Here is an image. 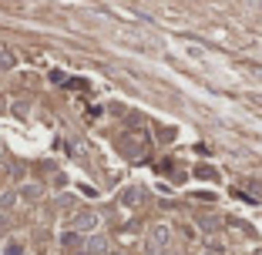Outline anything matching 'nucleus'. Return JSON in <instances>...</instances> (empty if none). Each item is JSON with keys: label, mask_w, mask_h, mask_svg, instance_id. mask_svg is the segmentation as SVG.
<instances>
[{"label": "nucleus", "mask_w": 262, "mask_h": 255, "mask_svg": "<svg viewBox=\"0 0 262 255\" xmlns=\"http://www.w3.org/2000/svg\"><path fill=\"white\" fill-rule=\"evenodd\" d=\"M242 192L252 201H262V181H252V178H249V181H242Z\"/></svg>", "instance_id": "423d86ee"}, {"label": "nucleus", "mask_w": 262, "mask_h": 255, "mask_svg": "<svg viewBox=\"0 0 262 255\" xmlns=\"http://www.w3.org/2000/svg\"><path fill=\"white\" fill-rule=\"evenodd\" d=\"M20 198H27V201L44 198V185H24V188H20Z\"/></svg>", "instance_id": "0eeeda50"}, {"label": "nucleus", "mask_w": 262, "mask_h": 255, "mask_svg": "<svg viewBox=\"0 0 262 255\" xmlns=\"http://www.w3.org/2000/svg\"><path fill=\"white\" fill-rule=\"evenodd\" d=\"M81 255H111V239L108 235H88L84 242H81Z\"/></svg>", "instance_id": "20e7f679"}, {"label": "nucleus", "mask_w": 262, "mask_h": 255, "mask_svg": "<svg viewBox=\"0 0 262 255\" xmlns=\"http://www.w3.org/2000/svg\"><path fill=\"white\" fill-rule=\"evenodd\" d=\"M195 225H199L205 235H215L219 228H222V218L212 215V212H195Z\"/></svg>", "instance_id": "39448f33"}, {"label": "nucleus", "mask_w": 262, "mask_h": 255, "mask_svg": "<svg viewBox=\"0 0 262 255\" xmlns=\"http://www.w3.org/2000/svg\"><path fill=\"white\" fill-rule=\"evenodd\" d=\"M57 205H61V208H68V205H74V198H71V195H61V198H57Z\"/></svg>", "instance_id": "ddd939ff"}, {"label": "nucleus", "mask_w": 262, "mask_h": 255, "mask_svg": "<svg viewBox=\"0 0 262 255\" xmlns=\"http://www.w3.org/2000/svg\"><path fill=\"white\" fill-rule=\"evenodd\" d=\"M4 255H20V242H10V245L4 248Z\"/></svg>", "instance_id": "f8f14e48"}, {"label": "nucleus", "mask_w": 262, "mask_h": 255, "mask_svg": "<svg viewBox=\"0 0 262 255\" xmlns=\"http://www.w3.org/2000/svg\"><path fill=\"white\" fill-rule=\"evenodd\" d=\"M14 205H17V192H4V195H0V212L14 208Z\"/></svg>", "instance_id": "9d476101"}, {"label": "nucleus", "mask_w": 262, "mask_h": 255, "mask_svg": "<svg viewBox=\"0 0 262 255\" xmlns=\"http://www.w3.org/2000/svg\"><path fill=\"white\" fill-rule=\"evenodd\" d=\"M145 201H148V188H145V185H124L121 192H118V205H121L124 212L141 208Z\"/></svg>", "instance_id": "7ed1b4c3"}, {"label": "nucleus", "mask_w": 262, "mask_h": 255, "mask_svg": "<svg viewBox=\"0 0 262 255\" xmlns=\"http://www.w3.org/2000/svg\"><path fill=\"white\" fill-rule=\"evenodd\" d=\"M168 248H171V225L165 222L151 225L145 235V255H168Z\"/></svg>", "instance_id": "f257e3e1"}, {"label": "nucleus", "mask_w": 262, "mask_h": 255, "mask_svg": "<svg viewBox=\"0 0 262 255\" xmlns=\"http://www.w3.org/2000/svg\"><path fill=\"white\" fill-rule=\"evenodd\" d=\"M0 67H14V57H10L4 47H0Z\"/></svg>", "instance_id": "9b49d317"}, {"label": "nucleus", "mask_w": 262, "mask_h": 255, "mask_svg": "<svg viewBox=\"0 0 262 255\" xmlns=\"http://www.w3.org/2000/svg\"><path fill=\"white\" fill-rule=\"evenodd\" d=\"M61 245H64V248H71V252H74V248H81V235H77V232H71V228H68V232L61 235Z\"/></svg>", "instance_id": "1a4fd4ad"}, {"label": "nucleus", "mask_w": 262, "mask_h": 255, "mask_svg": "<svg viewBox=\"0 0 262 255\" xmlns=\"http://www.w3.org/2000/svg\"><path fill=\"white\" fill-rule=\"evenodd\" d=\"M98 225H101V215L94 208H81L74 212V218H71V232L77 235H94L98 232Z\"/></svg>", "instance_id": "f03ea898"}, {"label": "nucleus", "mask_w": 262, "mask_h": 255, "mask_svg": "<svg viewBox=\"0 0 262 255\" xmlns=\"http://www.w3.org/2000/svg\"><path fill=\"white\" fill-rule=\"evenodd\" d=\"M195 175H199L202 181H219V168H212V165H199Z\"/></svg>", "instance_id": "6e6552de"}, {"label": "nucleus", "mask_w": 262, "mask_h": 255, "mask_svg": "<svg viewBox=\"0 0 262 255\" xmlns=\"http://www.w3.org/2000/svg\"><path fill=\"white\" fill-rule=\"evenodd\" d=\"M202 255H219V252H202Z\"/></svg>", "instance_id": "4468645a"}, {"label": "nucleus", "mask_w": 262, "mask_h": 255, "mask_svg": "<svg viewBox=\"0 0 262 255\" xmlns=\"http://www.w3.org/2000/svg\"><path fill=\"white\" fill-rule=\"evenodd\" d=\"M255 255H262V248H259V252H255Z\"/></svg>", "instance_id": "dca6fc26"}, {"label": "nucleus", "mask_w": 262, "mask_h": 255, "mask_svg": "<svg viewBox=\"0 0 262 255\" xmlns=\"http://www.w3.org/2000/svg\"><path fill=\"white\" fill-rule=\"evenodd\" d=\"M0 161H4V148H0Z\"/></svg>", "instance_id": "2eb2a0df"}]
</instances>
